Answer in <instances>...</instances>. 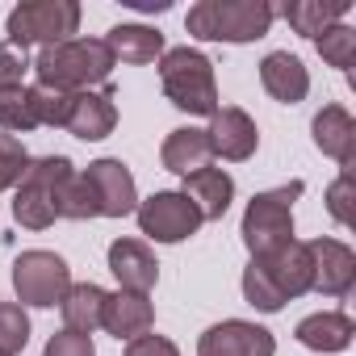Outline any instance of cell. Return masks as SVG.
<instances>
[{"instance_id":"cell-1","label":"cell","mask_w":356,"mask_h":356,"mask_svg":"<svg viewBox=\"0 0 356 356\" xmlns=\"http://www.w3.org/2000/svg\"><path fill=\"white\" fill-rule=\"evenodd\" d=\"M310 289H314V260H310V248L298 239L243 268V298H248V306H256L264 314H277L285 302H293Z\"/></svg>"},{"instance_id":"cell-27","label":"cell","mask_w":356,"mask_h":356,"mask_svg":"<svg viewBox=\"0 0 356 356\" xmlns=\"http://www.w3.org/2000/svg\"><path fill=\"white\" fill-rule=\"evenodd\" d=\"M314 47H318V55H323V63H331V67H339V72H352V63H356V30L352 26H331V30H323L318 38H314Z\"/></svg>"},{"instance_id":"cell-31","label":"cell","mask_w":356,"mask_h":356,"mask_svg":"<svg viewBox=\"0 0 356 356\" xmlns=\"http://www.w3.org/2000/svg\"><path fill=\"white\" fill-rule=\"evenodd\" d=\"M327 214L339 227H352V168H343L331 181V189H327Z\"/></svg>"},{"instance_id":"cell-20","label":"cell","mask_w":356,"mask_h":356,"mask_svg":"<svg viewBox=\"0 0 356 356\" xmlns=\"http://www.w3.org/2000/svg\"><path fill=\"white\" fill-rule=\"evenodd\" d=\"M181 193L197 206L202 222H218L231 210V202H235V181H231V172H222V168H202V172L185 176Z\"/></svg>"},{"instance_id":"cell-4","label":"cell","mask_w":356,"mask_h":356,"mask_svg":"<svg viewBox=\"0 0 356 356\" xmlns=\"http://www.w3.org/2000/svg\"><path fill=\"white\" fill-rule=\"evenodd\" d=\"M159 84L163 97L197 118L218 113V80H214V59L202 55L197 47H172L159 55Z\"/></svg>"},{"instance_id":"cell-5","label":"cell","mask_w":356,"mask_h":356,"mask_svg":"<svg viewBox=\"0 0 356 356\" xmlns=\"http://www.w3.org/2000/svg\"><path fill=\"white\" fill-rule=\"evenodd\" d=\"M306 193L302 181H289L281 189H268V193H256L243 210V222H239V235H243V248L252 252V260L260 256H273L277 248L293 243V202Z\"/></svg>"},{"instance_id":"cell-24","label":"cell","mask_w":356,"mask_h":356,"mask_svg":"<svg viewBox=\"0 0 356 356\" xmlns=\"http://www.w3.org/2000/svg\"><path fill=\"white\" fill-rule=\"evenodd\" d=\"M348 0H293V5H285L281 9V17L302 34V38H318L323 30H331V26H339L343 17H348Z\"/></svg>"},{"instance_id":"cell-17","label":"cell","mask_w":356,"mask_h":356,"mask_svg":"<svg viewBox=\"0 0 356 356\" xmlns=\"http://www.w3.org/2000/svg\"><path fill=\"white\" fill-rule=\"evenodd\" d=\"M314 147L323 155H331L339 168H352L356 159V118L343 109V105H323L314 113Z\"/></svg>"},{"instance_id":"cell-8","label":"cell","mask_w":356,"mask_h":356,"mask_svg":"<svg viewBox=\"0 0 356 356\" xmlns=\"http://www.w3.org/2000/svg\"><path fill=\"white\" fill-rule=\"evenodd\" d=\"M72 289V268L63 256L55 252H22L13 260V293L22 306H38V310H51L63 302V293Z\"/></svg>"},{"instance_id":"cell-9","label":"cell","mask_w":356,"mask_h":356,"mask_svg":"<svg viewBox=\"0 0 356 356\" xmlns=\"http://www.w3.org/2000/svg\"><path fill=\"white\" fill-rule=\"evenodd\" d=\"M134 218H138V231L147 239H155V243H185L202 227L197 206L181 189H159V193H151L147 202H138Z\"/></svg>"},{"instance_id":"cell-3","label":"cell","mask_w":356,"mask_h":356,"mask_svg":"<svg viewBox=\"0 0 356 356\" xmlns=\"http://www.w3.org/2000/svg\"><path fill=\"white\" fill-rule=\"evenodd\" d=\"M277 9L268 0H197L185 17V30L202 42H256L273 30Z\"/></svg>"},{"instance_id":"cell-18","label":"cell","mask_w":356,"mask_h":356,"mask_svg":"<svg viewBox=\"0 0 356 356\" xmlns=\"http://www.w3.org/2000/svg\"><path fill=\"white\" fill-rule=\"evenodd\" d=\"M151 323H155V306H151L147 293H126V289H118V293L105 298L101 327H105L113 339H126V343H130L134 335H147Z\"/></svg>"},{"instance_id":"cell-10","label":"cell","mask_w":356,"mask_h":356,"mask_svg":"<svg viewBox=\"0 0 356 356\" xmlns=\"http://www.w3.org/2000/svg\"><path fill=\"white\" fill-rule=\"evenodd\" d=\"M197 356H277V339L260 323L222 318L197 339Z\"/></svg>"},{"instance_id":"cell-25","label":"cell","mask_w":356,"mask_h":356,"mask_svg":"<svg viewBox=\"0 0 356 356\" xmlns=\"http://www.w3.org/2000/svg\"><path fill=\"white\" fill-rule=\"evenodd\" d=\"M0 130L5 134H26L38 130V109H34V92L22 88H5L0 92Z\"/></svg>"},{"instance_id":"cell-26","label":"cell","mask_w":356,"mask_h":356,"mask_svg":"<svg viewBox=\"0 0 356 356\" xmlns=\"http://www.w3.org/2000/svg\"><path fill=\"white\" fill-rule=\"evenodd\" d=\"M59 218H76V222H84V218H101L97 193H92V185H88V176H84V172H72L67 181H63V189H59Z\"/></svg>"},{"instance_id":"cell-16","label":"cell","mask_w":356,"mask_h":356,"mask_svg":"<svg viewBox=\"0 0 356 356\" xmlns=\"http://www.w3.org/2000/svg\"><path fill=\"white\" fill-rule=\"evenodd\" d=\"M260 84H264V92H268L273 101L298 105V101H306V92H310V72H306V63H302L298 55L273 51V55L260 59Z\"/></svg>"},{"instance_id":"cell-21","label":"cell","mask_w":356,"mask_h":356,"mask_svg":"<svg viewBox=\"0 0 356 356\" xmlns=\"http://www.w3.org/2000/svg\"><path fill=\"white\" fill-rule=\"evenodd\" d=\"M293 335H298V343L310 348V352H343V348L352 343L356 327H352V318H348L343 310H318V314H306Z\"/></svg>"},{"instance_id":"cell-28","label":"cell","mask_w":356,"mask_h":356,"mask_svg":"<svg viewBox=\"0 0 356 356\" xmlns=\"http://www.w3.org/2000/svg\"><path fill=\"white\" fill-rule=\"evenodd\" d=\"M30 343V314L17 302H0V356H17Z\"/></svg>"},{"instance_id":"cell-11","label":"cell","mask_w":356,"mask_h":356,"mask_svg":"<svg viewBox=\"0 0 356 356\" xmlns=\"http://www.w3.org/2000/svg\"><path fill=\"white\" fill-rule=\"evenodd\" d=\"M88 185L97 193V206H101V218H126L138 210V189H134V176L122 159H97L84 168Z\"/></svg>"},{"instance_id":"cell-12","label":"cell","mask_w":356,"mask_h":356,"mask_svg":"<svg viewBox=\"0 0 356 356\" xmlns=\"http://www.w3.org/2000/svg\"><path fill=\"white\" fill-rule=\"evenodd\" d=\"M206 134H210V151L222 155L227 163H243L260 147V130H256L252 113L239 109V105H218V113L210 118V130Z\"/></svg>"},{"instance_id":"cell-7","label":"cell","mask_w":356,"mask_h":356,"mask_svg":"<svg viewBox=\"0 0 356 356\" xmlns=\"http://www.w3.org/2000/svg\"><path fill=\"white\" fill-rule=\"evenodd\" d=\"M76 30H80L76 0H22L5 22V34L13 47H59V42H72Z\"/></svg>"},{"instance_id":"cell-19","label":"cell","mask_w":356,"mask_h":356,"mask_svg":"<svg viewBox=\"0 0 356 356\" xmlns=\"http://www.w3.org/2000/svg\"><path fill=\"white\" fill-rule=\"evenodd\" d=\"M159 163H163L168 172H176L181 181H185V176H193V172H202V168H210V163H214L210 134L197 130V126L172 130V134L163 138V147H159Z\"/></svg>"},{"instance_id":"cell-29","label":"cell","mask_w":356,"mask_h":356,"mask_svg":"<svg viewBox=\"0 0 356 356\" xmlns=\"http://www.w3.org/2000/svg\"><path fill=\"white\" fill-rule=\"evenodd\" d=\"M26 163H30V155H26L22 138L0 130V193H5V189H17L22 172H26Z\"/></svg>"},{"instance_id":"cell-14","label":"cell","mask_w":356,"mask_h":356,"mask_svg":"<svg viewBox=\"0 0 356 356\" xmlns=\"http://www.w3.org/2000/svg\"><path fill=\"white\" fill-rule=\"evenodd\" d=\"M310 260H314V293L327 298H348L356 285V252L339 239H310Z\"/></svg>"},{"instance_id":"cell-23","label":"cell","mask_w":356,"mask_h":356,"mask_svg":"<svg viewBox=\"0 0 356 356\" xmlns=\"http://www.w3.org/2000/svg\"><path fill=\"white\" fill-rule=\"evenodd\" d=\"M105 289L92 285V281H72V289L63 293L59 310H63V331H80V335H92L101 327V310H105Z\"/></svg>"},{"instance_id":"cell-13","label":"cell","mask_w":356,"mask_h":356,"mask_svg":"<svg viewBox=\"0 0 356 356\" xmlns=\"http://www.w3.org/2000/svg\"><path fill=\"white\" fill-rule=\"evenodd\" d=\"M118 126V105H113V92L109 88H88V92H72L67 101V118H63V130L84 138V143H101L109 138Z\"/></svg>"},{"instance_id":"cell-34","label":"cell","mask_w":356,"mask_h":356,"mask_svg":"<svg viewBox=\"0 0 356 356\" xmlns=\"http://www.w3.org/2000/svg\"><path fill=\"white\" fill-rule=\"evenodd\" d=\"M126 356H181V348H176L168 335H134L130 343H126Z\"/></svg>"},{"instance_id":"cell-6","label":"cell","mask_w":356,"mask_h":356,"mask_svg":"<svg viewBox=\"0 0 356 356\" xmlns=\"http://www.w3.org/2000/svg\"><path fill=\"white\" fill-rule=\"evenodd\" d=\"M72 159L67 155H42L30 159L22 181H17V197H13V218L26 231H47L59 218V189L72 176Z\"/></svg>"},{"instance_id":"cell-33","label":"cell","mask_w":356,"mask_h":356,"mask_svg":"<svg viewBox=\"0 0 356 356\" xmlns=\"http://www.w3.org/2000/svg\"><path fill=\"white\" fill-rule=\"evenodd\" d=\"M42 356H97L92 348V335H80V331H55L42 348Z\"/></svg>"},{"instance_id":"cell-22","label":"cell","mask_w":356,"mask_h":356,"mask_svg":"<svg viewBox=\"0 0 356 356\" xmlns=\"http://www.w3.org/2000/svg\"><path fill=\"white\" fill-rule=\"evenodd\" d=\"M105 47L113 51V59L122 63H155L168 47H163V34L155 26H138V22H122L105 34Z\"/></svg>"},{"instance_id":"cell-2","label":"cell","mask_w":356,"mask_h":356,"mask_svg":"<svg viewBox=\"0 0 356 356\" xmlns=\"http://www.w3.org/2000/svg\"><path fill=\"white\" fill-rule=\"evenodd\" d=\"M113 51L105 38H72L59 47H42L38 59L30 63L38 76V88L51 92H88L92 84H105L113 72Z\"/></svg>"},{"instance_id":"cell-30","label":"cell","mask_w":356,"mask_h":356,"mask_svg":"<svg viewBox=\"0 0 356 356\" xmlns=\"http://www.w3.org/2000/svg\"><path fill=\"white\" fill-rule=\"evenodd\" d=\"M26 72H30V55H26V47L0 42V92H5V88H22Z\"/></svg>"},{"instance_id":"cell-15","label":"cell","mask_w":356,"mask_h":356,"mask_svg":"<svg viewBox=\"0 0 356 356\" xmlns=\"http://www.w3.org/2000/svg\"><path fill=\"white\" fill-rule=\"evenodd\" d=\"M109 273L126 293H151L159 281V264L143 239H113L109 243Z\"/></svg>"},{"instance_id":"cell-32","label":"cell","mask_w":356,"mask_h":356,"mask_svg":"<svg viewBox=\"0 0 356 356\" xmlns=\"http://www.w3.org/2000/svg\"><path fill=\"white\" fill-rule=\"evenodd\" d=\"M34 92V109H38V126H59L63 130V118H67V101L72 92H51V88H30Z\"/></svg>"}]
</instances>
